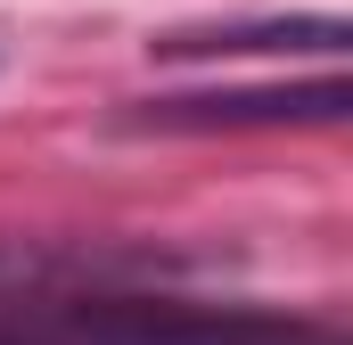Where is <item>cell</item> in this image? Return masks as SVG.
I'll return each instance as SVG.
<instances>
[{
    "mask_svg": "<svg viewBox=\"0 0 353 345\" xmlns=\"http://www.w3.org/2000/svg\"><path fill=\"white\" fill-rule=\"evenodd\" d=\"M353 33L345 17H263V25H205V33H165L157 58H247V50H321L337 58Z\"/></svg>",
    "mask_w": 353,
    "mask_h": 345,
    "instance_id": "cell-2",
    "label": "cell"
},
{
    "mask_svg": "<svg viewBox=\"0 0 353 345\" xmlns=\"http://www.w3.org/2000/svg\"><path fill=\"white\" fill-rule=\"evenodd\" d=\"M353 107L345 75L321 83H271V90H205V99H148L140 132H247V124H337Z\"/></svg>",
    "mask_w": 353,
    "mask_h": 345,
    "instance_id": "cell-1",
    "label": "cell"
}]
</instances>
